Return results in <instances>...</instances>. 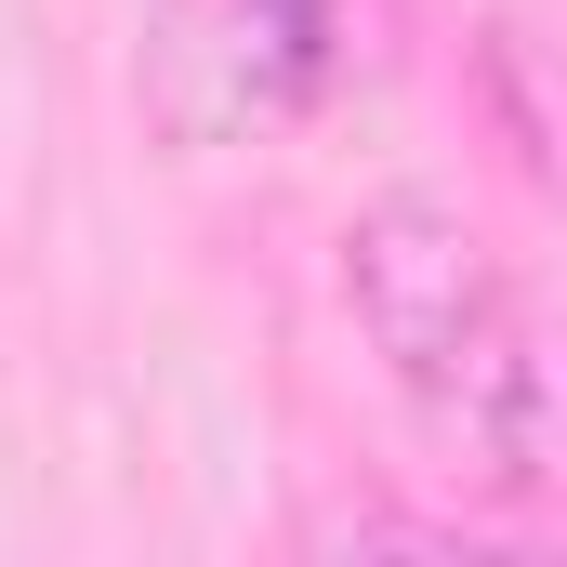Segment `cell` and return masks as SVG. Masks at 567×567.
I'll return each instance as SVG.
<instances>
[{"instance_id":"obj_4","label":"cell","mask_w":567,"mask_h":567,"mask_svg":"<svg viewBox=\"0 0 567 567\" xmlns=\"http://www.w3.org/2000/svg\"><path fill=\"white\" fill-rule=\"evenodd\" d=\"M317 13H343V0H317Z\"/></svg>"},{"instance_id":"obj_1","label":"cell","mask_w":567,"mask_h":567,"mask_svg":"<svg viewBox=\"0 0 567 567\" xmlns=\"http://www.w3.org/2000/svg\"><path fill=\"white\" fill-rule=\"evenodd\" d=\"M330 27L343 13H317V0H158L145 53H133V93L172 145H238V133H265V120L330 93V66H343Z\"/></svg>"},{"instance_id":"obj_3","label":"cell","mask_w":567,"mask_h":567,"mask_svg":"<svg viewBox=\"0 0 567 567\" xmlns=\"http://www.w3.org/2000/svg\"><path fill=\"white\" fill-rule=\"evenodd\" d=\"M423 423L462 449V475L475 488H502V502H542L555 488V370H542V330H528V303L449 370L423 396Z\"/></svg>"},{"instance_id":"obj_2","label":"cell","mask_w":567,"mask_h":567,"mask_svg":"<svg viewBox=\"0 0 567 567\" xmlns=\"http://www.w3.org/2000/svg\"><path fill=\"white\" fill-rule=\"evenodd\" d=\"M343 303H357L370 357H383L410 396H435V383L515 317L488 238H475L449 198H423V185H396V198H370V212L343 225Z\"/></svg>"}]
</instances>
